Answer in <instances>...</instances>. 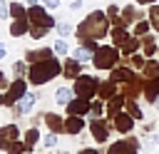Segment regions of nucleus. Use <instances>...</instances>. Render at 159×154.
<instances>
[{
    "instance_id": "1",
    "label": "nucleus",
    "mask_w": 159,
    "mask_h": 154,
    "mask_svg": "<svg viewBox=\"0 0 159 154\" xmlns=\"http://www.w3.org/2000/svg\"><path fill=\"white\" fill-rule=\"evenodd\" d=\"M109 17H107V12H99V10H94V12H89L77 27H75V35H77V40H80V45L82 42H87V40H102L107 32H109Z\"/></svg>"
},
{
    "instance_id": "2",
    "label": "nucleus",
    "mask_w": 159,
    "mask_h": 154,
    "mask_svg": "<svg viewBox=\"0 0 159 154\" xmlns=\"http://www.w3.org/2000/svg\"><path fill=\"white\" fill-rule=\"evenodd\" d=\"M60 72H62L60 60L50 57V60H42V62H32L30 70H27V79H30V84H45L52 77H57Z\"/></svg>"
},
{
    "instance_id": "3",
    "label": "nucleus",
    "mask_w": 159,
    "mask_h": 154,
    "mask_svg": "<svg viewBox=\"0 0 159 154\" xmlns=\"http://www.w3.org/2000/svg\"><path fill=\"white\" fill-rule=\"evenodd\" d=\"M119 55H122V50L117 45H99L97 52L92 55V65L97 70H112V67H117Z\"/></svg>"
},
{
    "instance_id": "4",
    "label": "nucleus",
    "mask_w": 159,
    "mask_h": 154,
    "mask_svg": "<svg viewBox=\"0 0 159 154\" xmlns=\"http://www.w3.org/2000/svg\"><path fill=\"white\" fill-rule=\"evenodd\" d=\"M27 20H30V27H40V30H47V32L55 27V17L42 5H30L27 7Z\"/></svg>"
},
{
    "instance_id": "5",
    "label": "nucleus",
    "mask_w": 159,
    "mask_h": 154,
    "mask_svg": "<svg viewBox=\"0 0 159 154\" xmlns=\"http://www.w3.org/2000/svg\"><path fill=\"white\" fill-rule=\"evenodd\" d=\"M72 89H75V97L92 99V97L97 94V89H99V79H97L94 75H80V77L75 79Z\"/></svg>"
},
{
    "instance_id": "6",
    "label": "nucleus",
    "mask_w": 159,
    "mask_h": 154,
    "mask_svg": "<svg viewBox=\"0 0 159 154\" xmlns=\"http://www.w3.org/2000/svg\"><path fill=\"white\" fill-rule=\"evenodd\" d=\"M25 94H27V82H25L22 77H15V82H10V87H7V92H5V104L15 107Z\"/></svg>"
},
{
    "instance_id": "7",
    "label": "nucleus",
    "mask_w": 159,
    "mask_h": 154,
    "mask_svg": "<svg viewBox=\"0 0 159 154\" xmlns=\"http://www.w3.org/2000/svg\"><path fill=\"white\" fill-rule=\"evenodd\" d=\"M107 154H139V139H134V137L119 139L107 149Z\"/></svg>"
},
{
    "instance_id": "8",
    "label": "nucleus",
    "mask_w": 159,
    "mask_h": 154,
    "mask_svg": "<svg viewBox=\"0 0 159 154\" xmlns=\"http://www.w3.org/2000/svg\"><path fill=\"white\" fill-rule=\"evenodd\" d=\"M112 124H114V129H117L119 134H129V132L134 129V117L124 109V112H119V114L112 119Z\"/></svg>"
},
{
    "instance_id": "9",
    "label": "nucleus",
    "mask_w": 159,
    "mask_h": 154,
    "mask_svg": "<svg viewBox=\"0 0 159 154\" xmlns=\"http://www.w3.org/2000/svg\"><path fill=\"white\" fill-rule=\"evenodd\" d=\"M17 137H20V129H17L15 124H5V127H0V149L7 152V147H10L12 142H17Z\"/></svg>"
},
{
    "instance_id": "10",
    "label": "nucleus",
    "mask_w": 159,
    "mask_h": 154,
    "mask_svg": "<svg viewBox=\"0 0 159 154\" xmlns=\"http://www.w3.org/2000/svg\"><path fill=\"white\" fill-rule=\"evenodd\" d=\"M89 132H92L94 142H99V144L109 139V124H107L104 119H92V122H89Z\"/></svg>"
},
{
    "instance_id": "11",
    "label": "nucleus",
    "mask_w": 159,
    "mask_h": 154,
    "mask_svg": "<svg viewBox=\"0 0 159 154\" xmlns=\"http://www.w3.org/2000/svg\"><path fill=\"white\" fill-rule=\"evenodd\" d=\"M124 107H127V97H124V94H122V92H119V94H114V97H109V99H107V114H109V117H112V119H114V117H117V114H119V112H122V109H124Z\"/></svg>"
},
{
    "instance_id": "12",
    "label": "nucleus",
    "mask_w": 159,
    "mask_h": 154,
    "mask_svg": "<svg viewBox=\"0 0 159 154\" xmlns=\"http://www.w3.org/2000/svg\"><path fill=\"white\" fill-rule=\"evenodd\" d=\"M89 109H92V102H89V99H82V97H75V99L67 104V112H70V114H77V117H84Z\"/></svg>"
},
{
    "instance_id": "13",
    "label": "nucleus",
    "mask_w": 159,
    "mask_h": 154,
    "mask_svg": "<svg viewBox=\"0 0 159 154\" xmlns=\"http://www.w3.org/2000/svg\"><path fill=\"white\" fill-rule=\"evenodd\" d=\"M62 75H65L67 79H77V77L82 75V62L75 60V57L65 60V65H62Z\"/></svg>"
},
{
    "instance_id": "14",
    "label": "nucleus",
    "mask_w": 159,
    "mask_h": 154,
    "mask_svg": "<svg viewBox=\"0 0 159 154\" xmlns=\"http://www.w3.org/2000/svg\"><path fill=\"white\" fill-rule=\"evenodd\" d=\"M109 35H112V45H117V47H124L127 42H129V32L124 30V25H114L112 30H109Z\"/></svg>"
},
{
    "instance_id": "15",
    "label": "nucleus",
    "mask_w": 159,
    "mask_h": 154,
    "mask_svg": "<svg viewBox=\"0 0 159 154\" xmlns=\"http://www.w3.org/2000/svg\"><path fill=\"white\" fill-rule=\"evenodd\" d=\"M42 119H45V124H47V129H50V132H55V134L65 132V119H62L60 114H55V112H47Z\"/></svg>"
},
{
    "instance_id": "16",
    "label": "nucleus",
    "mask_w": 159,
    "mask_h": 154,
    "mask_svg": "<svg viewBox=\"0 0 159 154\" xmlns=\"http://www.w3.org/2000/svg\"><path fill=\"white\" fill-rule=\"evenodd\" d=\"M109 79H114V82L124 84V82H132V79H137V75H134L129 67H112V77H109Z\"/></svg>"
},
{
    "instance_id": "17",
    "label": "nucleus",
    "mask_w": 159,
    "mask_h": 154,
    "mask_svg": "<svg viewBox=\"0 0 159 154\" xmlns=\"http://www.w3.org/2000/svg\"><path fill=\"white\" fill-rule=\"evenodd\" d=\"M139 20H144V12H139L134 5H124V7H122V25H127V22H139Z\"/></svg>"
},
{
    "instance_id": "18",
    "label": "nucleus",
    "mask_w": 159,
    "mask_h": 154,
    "mask_svg": "<svg viewBox=\"0 0 159 154\" xmlns=\"http://www.w3.org/2000/svg\"><path fill=\"white\" fill-rule=\"evenodd\" d=\"M27 32H30V20H27V17L12 20V25H10V35H12V37H22V35H27Z\"/></svg>"
},
{
    "instance_id": "19",
    "label": "nucleus",
    "mask_w": 159,
    "mask_h": 154,
    "mask_svg": "<svg viewBox=\"0 0 159 154\" xmlns=\"http://www.w3.org/2000/svg\"><path fill=\"white\" fill-rule=\"evenodd\" d=\"M27 62H42V60H50L55 57V50L52 47H42V50H27Z\"/></svg>"
},
{
    "instance_id": "20",
    "label": "nucleus",
    "mask_w": 159,
    "mask_h": 154,
    "mask_svg": "<svg viewBox=\"0 0 159 154\" xmlns=\"http://www.w3.org/2000/svg\"><path fill=\"white\" fill-rule=\"evenodd\" d=\"M82 129H84V119H82V117L70 114V117L65 119V132H67V134H80Z\"/></svg>"
},
{
    "instance_id": "21",
    "label": "nucleus",
    "mask_w": 159,
    "mask_h": 154,
    "mask_svg": "<svg viewBox=\"0 0 159 154\" xmlns=\"http://www.w3.org/2000/svg\"><path fill=\"white\" fill-rule=\"evenodd\" d=\"M35 99H37V97H35V92H27V94L15 104V114H27V112L35 107Z\"/></svg>"
},
{
    "instance_id": "22",
    "label": "nucleus",
    "mask_w": 159,
    "mask_h": 154,
    "mask_svg": "<svg viewBox=\"0 0 159 154\" xmlns=\"http://www.w3.org/2000/svg\"><path fill=\"white\" fill-rule=\"evenodd\" d=\"M99 99H109L117 94V82L114 79H107V82H99V89H97Z\"/></svg>"
},
{
    "instance_id": "23",
    "label": "nucleus",
    "mask_w": 159,
    "mask_h": 154,
    "mask_svg": "<svg viewBox=\"0 0 159 154\" xmlns=\"http://www.w3.org/2000/svg\"><path fill=\"white\" fill-rule=\"evenodd\" d=\"M72 99H75V89H70V87H60V89H55V102H57V104L67 107Z\"/></svg>"
},
{
    "instance_id": "24",
    "label": "nucleus",
    "mask_w": 159,
    "mask_h": 154,
    "mask_svg": "<svg viewBox=\"0 0 159 154\" xmlns=\"http://www.w3.org/2000/svg\"><path fill=\"white\" fill-rule=\"evenodd\" d=\"M142 77H144V79L159 77V60H147V65H144V70H142Z\"/></svg>"
},
{
    "instance_id": "25",
    "label": "nucleus",
    "mask_w": 159,
    "mask_h": 154,
    "mask_svg": "<svg viewBox=\"0 0 159 154\" xmlns=\"http://www.w3.org/2000/svg\"><path fill=\"white\" fill-rule=\"evenodd\" d=\"M139 45H142V37L132 35V37H129V42H127L124 47H119V50H122V55H124V57H132V55L139 50Z\"/></svg>"
},
{
    "instance_id": "26",
    "label": "nucleus",
    "mask_w": 159,
    "mask_h": 154,
    "mask_svg": "<svg viewBox=\"0 0 159 154\" xmlns=\"http://www.w3.org/2000/svg\"><path fill=\"white\" fill-rule=\"evenodd\" d=\"M142 50H144L147 57H152V55L159 52V47H157V42H154V35H144V37H142Z\"/></svg>"
},
{
    "instance_id": "27",
    "label": "nucleus",
    "mask_w": 159,
    "mask_h": 154,
    "mask_svg": "<svg viewBox=\"0 0 159 154\" xmlns=\"http://www.w3.org/2000/svg\"><path fill=\"white\" fill-rule=\"evenodd\" d=\"M10 17L17 20V17H27V7L17 0V2H10Z\"/></svg>"
},
{
    "instance_id": "28",
    "label": "nucleus",
    "mask_w": 159,
    "mask_h": 154,
    "mask_svg": "<svg viewBox=\"0 0 159 154\" xmlns=\"http://www.w3.org/2000/svg\"><path fill=\"white\" fill-rule=\"evenodd\" d=\"M92 55H94V52H92V50H87L84 45H80V47H75V50H72V57H75V60H80V62L92 60Z\"/></svg>"
},
{
    "instance_id": "29",
    "label": "nucleus",
    "mask_w": 159,
    "mask_h": 154,
    "mask_svg": "<svg viewBox=\"0 0 159 154\" xmlns=\"http://www.w3.org/2000/svg\"><path fill=\"white\" fill-rule=\"evenodd\" d=\"M107 17H109L112 25H122V12H119L117 5H109V7H107Z\"/></svg>"
},
{
    "instance_id": "30",
    "label": "nucleus",
    "mask_w": 159,
    "mask_h": 154,
    "mask_svg": "<svg viewBox=\"0 0 159 154\" xmlns=\"http://www.w3.org/2000/svg\"><path fill=\"white\" fill-rule=\"evenodd\" d=\"M149 27H152L149 20H139V22H134V35L137 37H144V35H149Z\"/></svg>"
},
{
    "instance_id": "31",
    "label": "nucleus",
    "mask_w": 159,
    "mask_h": 154,
    "mask_svg": "<svg viewBox=\"0 0 159 154\" xmlns=\"http://www.w3.org/2000/svg\"><path fill=\"white\" fill-rule=\"evenodd\" d=\"M104 109H107V104H104L102 99H94V102H92V109H89V114H92V119H99Z\"/></svg>"
},
{
    "instance_id": "32",
    "label": "nucleus",
    "mask_w": 159,
    "mask_h": 154,
    "mask_svg": "<svg viewBox=\"0 0 159 154\" xmlns=\"http://www.w3.org/2000/svg\"><path fill=\"white\" fill-rule=\"evenodd\" d=\"M37 139H40V132L32 127V129H27L25 132V144H27V149H32L35 144H37Z\"/></svg>"
},
{
    "instance_id": "33",
    "label": "nucleus",
    "mask_w": 159,
    "mask_h": 154,
    "mask_svg": "<svg viewBox=\"0 0 159 154\" xmlns=\"http://www.w3.org/2000/svg\"><path fill=\"white\" fill-rule=\"evenodd\" d=\"M30 149H27V144L25 142H12L10 147H7V154H27Z\"/></svg>"
},
{
    "instance_id": "34",
    "label": "nucleus",
    "mask_w": 159,
    "mask_h": 154,
    "mask_svg": "<svg viewBox=\"0 0 159 154\" xmlns=\"http://www.w3.org/2000/svg\"><path fill=\"white\" fill-rule=\"evenodd\" d=\"M149 22H152V27L159 32V5H157V2L149 7Z\"/></svg>"
},
{
    "instance_id": "35",
    "label": "nucleus",
    "mask_w": 159,
    "mask_h": 154,
    "mask_svg": "<svg viewBox=\"0 0 159 154\" xmlns=\"http://www.w3.org/2000/svg\"><path fill=\"white\" fill-rule=\"evenodd\" d=\"M52 50H55V55H60V57L70 52V47H67V42H65V37H57V42L52 45Z\"/></svg>"
},
{
    "instance_id": "36",
    "label": "nucleus",
    "mask_w": 159,
    "mask_h": 154,
    "mask_svg": "<svg viewBox=\"0 0 159 154\" xmlns=\"http://www.w3.org/2000/svg\"><path fill=\"white\" fill-rule=\"evenodd\" d=\"M127 112L134 117V119H142L144 114H142V109H139V104L134 102V99H127Z\"/></svg>"
},
{
    "instance_id": "37",
    "label": "nucleus",
    "mask_w": 159,
    "mask_h": 154,
    "mask_svg": "<svg viewBox=\"0 0 159 154\" xmlns=\"http://www.w3.org/2000/svg\"><path fill=\"white\" fill-rule=\"evenodd\" d=\"M72 30H75V27H72L70 22H60V25H57V35H60V37H70Z\"/></svg>"
},
{
    "instance_id": "38",
    "label": "nucleus",
    "mask_w": 159,
    "mask_h": 154,
    "mask_svg": "<svg viewBox=\"0 0 159 154\" xmlns=\"http://www.w3.org/2000/svg\"><path fill=\"white\" fill-rule=\"evenodd\" d=\"M27 70H30V67H27L25 62H20V60H17V62H12V75H15V77H22Z\"/></svg>"
},
{
    "instance_id": "39",
    "label": "nucleus",
    "mask_w": 159,
    "mask_h": 154,
    "mask_svg": "<svg viewBox=\"0 0 159 154\" xmlns=\"http://www.w3.org/2000/svg\"><path fill=\"white\" fill-rule=\"evenodd\" d=\"M129 60H132V67H139V70H144V65H147V60L142 55H132Z\"/></svg>"
},
{
    "instance_id": "40",
    "label": "nucleus",
    "mask_w": 159,
    "mask_h": 154,
    "mask_svg": "<svg viewBox=\"0 0 159 154\" xmlns=\"http://www.w3.org/2000/svg\"><path fill=\"white\" fill-rule=\"evenodd\" d=\"M42 144H45V147H47V149H52V147H55V144H57V134H55V132H50V134H47V137H45V139H42Z\"/></svg>"
},
{
    "instance_id": "41",
    "label": "nucleus",
    "mask_w": 159,
    "mask_h": 154,
    "mask_svg": "<svg viewBox=\"0 0 159 154\" xmlns=\"http://www.w3.org/2000/svg\"><path fill=\"white\" fill-rule=\"evenodd\" d=\"M5 17H10V2L0 0V20H5Z\"/></svg>"
},
{
    "instance_id": "42",
    "label": "nucleus",
    "mask_w": 159,
    "mask_h": 154,
    "mask_svg": "<svg viewBox=\"0 0 159 154\" xmlns=\"http://www.w3.org/2000/svg\"><path fill=\"white\" fill-rule=\"evenodd\" d=\"M42 5H47V7H60V2L62 0H40Z\"/></svg>"
},
{
    "instance_id": "43",
    "label": "nucleus",
    "mask_w": 159,
    "mask_h": 154,
    "mask_svg": "<svg viewBox=\"0 0 159 154\" xmlns=\"http://www.w3.org/2000/svg\"><path fill=\"white\" fill-rule=\"evenodd\" d=\"M77 154H102L99 149H92V147H84V149H80Z\"/></svg>"
},
{
    "instance_id": "44",
    "label": "nucleus",
    "mask_w": 159,
    "mask_h": 154,
    "mask_svg": "<svg viewBox=\"0 0 159 154\" xmlns=\"http://www.w3.org/2000/svg\"><path fill=\"white\" fill-rule=\"evenodd\" d=\"M10 84H7V77H5V72H0V89H7Z\"/></svg>"
},
{
    "instance_id": "45",
    "label": "nucleus",
    "mask_w": 159,
    "mask_h": 154,
    "mask_svg": "<svg viewBox=\"0 0 159 154\" xmlns=\"http://www.w3.org/2000/svg\"><path fill=\"white\" fill-rule=\"evenodd\" d=\"M70 7H72V10H80V7H82V0H72Z\"/></svg>"
},
{
    "instance_id": "46",
    "label": "nucleus",
    "mask_w": 159,
    "mask_h": 154,
    "mask_svg": "<svg viewBox=\"0 0 159 154\" xmlns=\"http://www.w3.org/2000/svg\"><path fill=\"white\" fill-rule=\"evenodd\" d=\"M134 2H137V5H154L157 0H134Z\"/></svg>"
},
{
    "instance_id": "47",
    "label": "nucleus",
    "mask_w": 159,
    "mask_h": 154,
    "mask_svg": "<svg viewBox=\"0 0 159 154\" xmlns=\"http://www.w3.org/2000/svg\"><path fill=\"white\" fill-rule=\"evenodd\" d=\"M5 55H7V47H5V45H2V42H0V60H2V57H5Z\"/></svg>"
},
{
    "instance_id": "48",
    "label": "nucleus",
    "mask_w": 159,
    "mask_h": 154,
    "mask_svg": "<svg viewBox=\"0 0 159 154\" xmlns=\"http://www.w3.org/2000/svg\"><path fill=\"white\" fill-rule=\"evenodd\" d=\"M22 2H27V5H37V0H22Z\"/></svg>"
},
{
    "instance_id": "49",
    "label": "nucleus",
    "mask_w": 159,
    "mask_h": 154,
    "mask_svg": "<svg viewBox=\"0 0 159 154\" xmlns=\"http://www.w3.org/2000/svg\"><path fill=\"white\" fill-rule=\"evenodd\" d=\"M0 104H5V94H0Z\"/></svg>"
},
{
    "instance_id": "50",
    "label": "nucleus",
    "mask_w": 159,
    "mask_h": 154,
    "mask_svg": "<svg viewBox=\"0 0 159 154\" xmlns=\"http://www.w3.org/2000/svg\"><path fill=\"white\" fill-rule=\"evenodd\" d=\"M154 104H157V109H159V97H157V102H154Z\"/></svg>"
},
{
    "instance_id": "51",
    "label": "nucleus",
    "mask_w": 159,
    "mask_h": 154,
    "mask_svg": "<svg viewBox=\"0 0 159 154\" xmlns=\"http://www.w3.org/2000/svg\"><path fill=\"white\" fill-rule=\"evenodd\" d=\"M157 144H159V132H157Z\"/></svg>"
}]
</instances>
